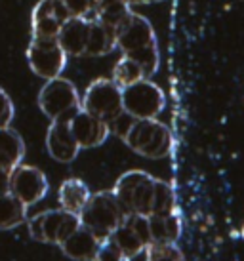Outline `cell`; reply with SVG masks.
<instances>
[{
  "label": "cell",
  "instance_id": "1",
  "mask_svg": "<svg viewBox=\"0 0 244 261\" xmlns=\"http://www.w3.org/2000/svg\"><path fill=\"white\" fill-rule=\"evenodd\" d=\"M116 48L122 51V56L134 59L141 67L145 79H149L158 71L160 65V54L155 29L143 15L132 14L115 29Z\"/></svg>",
  "mask_w": 244,
  "mask_h": 261
},
{
  "label": "cell",
  "instance_id": "2",
  "mask_svg": "<svg viewBox=\"0 0 244 261\" xmlns=\"http://www.w3.org/2000/svg\"><path fill=\"white\" fill-rule=\"evenodd\" d=\"M158 179L141 170H130L116 179L111 189L118 204L126 214H137L149 218L155 212V196H157Z\"/></svg>",
  "mask_w": 244,
  "mask_h": 261
},
{
  "label": "cell",
  "instance_id": "3",
  "mask_svg": "<svg viewBox=\"0 0 244 261\" xmlns=\"http://www.w3.org/2000/svg\"><path fill=\"white\" fill-rule=\"evenodd\" d=\"M122 141L145 159H166L172 151V132L157 118H134Z\"/></svg>",
  "mask_w": 244,
  "mask_h": 261
},
{
  "label": "cell",
  "instance_id": "4",
  "mask_svg": "<svg viewBox=\"0 0 244 261\" xmlns=\"http://www.w3.org/2000/svg\"><path fill=\"white\" fill-rule=\"evenodd\" d=\"M126 218V212L122 210L113 191H97L92 193L88 198L86 206L80 210L79 219L80 225L86 227L97 237V239H107L111 232L122 223Z\"/></svg>",
  "mask_w": 244,
  "mask_h": 261
},
{
  "label": "cell",
  "instance_id": "5",
  "mask_svg": "<svg viewBox=\"0 0 244 261\" xmlns=\"http://www.w3.org/2000/svg\"><path fill=\"white\" fill-rule=\"evenodd\" d=\"M38 107L44 115L54 120H69L80 109V94L71 80L63 76L46 80L38 92Z\"/></svg>",
  "mask_w": 244,
  "mask_h": 261
},
{
  "label": "cell",
  "instance_id": "6",
  "mask_svg": "<svg viewBox=\"0 0 244 261\" xmlns=\"http://www.w3.org/2000/svg\"><path fill=\"white\" fill-rule=\"evenodd\" d=\"M122 90V111L132 118H157L166 105V95L149 79H141Z\"/></svg>",
  "mask_w": 244,
  "mask_h": 261
},
{
  "label": "cell",
  "instance_id": "7",
  "mask_svg": "<svg viewBox=\"0 0 244 261\" xmlns=\"http://www.w3.org/2000/svg\"><path fill=\"white\" fill-rule=\"evenodd\" d=\"M27 227L33 240L59 246L75 229H79L80 219L77 214L58 208V210H46L33 216L27 221Z\"/></svg>",
  "mask_w": 244,
  "mask_h": 261
},
{
  "label": "cell",
  "instance_id": "8",
  "mask_svg": "<svg viewBox=\"0 0 244 261\" xmlns=\"http://www.w3.org/2000/svg\"><path fill=\"white\" fill-rule=\"evenodd\" d=\"M25 56L31 71L44 80L61 76L67 65V54L59 46L58 38L31 37Z\"/></svg>",
  "mask_w": 244,
  "mask_h": 261
},
{
  "label": "cell",
  "instance_id": "9",
  "mask_svg": "<svg viewBox=\"0 0 244 261\" xmlns=\"http://www.w3.org/2000/svg\"><path fill=\"white\" fill-rule=\"evenodd\" d=\"M80 109L109 124L122 113V90L111 79L93 80L80 97Z\"/></svg>",
  "mask_w": 244,
  "mask_h": 261
},
{
  "label": "cell",
  "instance_id": "10",
  "mask_svg": "<svg viewBox=\"0 0 244 261\" xmlns=\"http://www.w3.org/2000/svg\"><path fill=\"white\" fill-rule=\"evenodd\" d=\"M50 191L48 177L42 170L29 164H17L10 172V193L19 198L27 208L40 202Z\"/></svg>",
  "mask_w": 244,
  "mask_h": 261
},
{
  "label": "cell",
  "instance_id": "11",
  "mask_svg": "<svg viewBox=\"0 0 244 261\" xmlns=\"http://www.w3.org/2000/svg\"><path fill=\"white\" fill-rule=\"evenodd\" d=\"M107 239L113 240L122 254L132 259L137 254H141L147 248V244H151L149 218L137 216V214H126L122 223L109 234Z\"/></svg>",
  "mask_w": 244,
  "mask_h": 261
},
{
  "label": "cell",
  "instance_id": "12",
  "mask_svg": "<svg viewBox=\"0 0 244 261\" xmlns=\"http://www.w3.org/2000/svg\"><path fill=\"white\" fill-rule=\"evenodd\" d=\"M69 14L61 0H40L31 12V37L56 38Z\"/></svg>",
  "mask_w": 244,
  "mask_h": 261
},
{
  "label": "cell",
  "instance_id": "13",
  "mask_svg": "<svg viewBox=\"0 0 244 261\" xmlns=\"http://www.w3.org/2000/svg\"><path fill=\"white\" fill-rule=\"evenodd\" d=\"M69 128L80 149H93V147L103 145L111 136L109 124L86 113L84 109H79L69 118Z\"/></svg>",
  "mask_w": 244,
  "mask_h": 261
},
{
  "label": "cell",
  "instance_id": "14",
  "mask_svg": "<svg viewBox=\"0 0 244 261\" xmlns=\"http://www.w3.org/2000/svg\"><path fill=\"white\" fill-rule=\"evenodd\" d=\"M46 149L54 160L69 164L79 156L80 147L72 138L69 120H54L46 132Z\"/></svg>",
  "mask_w": 244,
  "mask_h": 261
},
{
  "label": "cell",
  "instance_id": "15",
  "mask_svg": "<svg viewBox=\"0 0 244 261\" xmlns=\"http://www.w3.org/2000/svg\"><path fill=\"white\" fill-rule=\"evenodd\" d=\"M88 27L90 19L84 17H69L61 25L58 33V42L67 54V58H82L86 51V40H88Z\"/></svg>",
  "mask_w": 244,
  "mask_h": 261
},
{
  "label": "cell",
  "instance_id": "16",
  "mask_svg": "<svg viewBox=\"0 0 244 261\" xmlns=\"http://www.w3.org/2000/svg\"><path fill=\"white\" fill-rule=\"evenodd\" d=\"M100 244H101V239H97L90 229L80 225L79 229H75L59 244V248L72 261H93L97 250H100Z\"/></svg>",
  "mask_w": 244,
  "mask_h": 261
},
{
  "label": "cell",
  "instance_id": "17",
  "mask_svg": "<svg viewBox=\"0 0 244 261\" xmlns=\"http://www.w3.org/2000/svg\"><path fill=\"white\" fill-rule=\"evenodd\" d=\"M116 48V37L115 29L109 27L105 23L90 19V27H88V40H86V51L84 56L90 58H100V56H107Z\"/></svg>",
  "mask_w": 244,
  "mask_h": 261
},
{
  "label": "cell",
  "instance_id": "18",
  "mask_svg": "<svg viewBox=\"0 0 244 261\" xmlns=\"http://www.w3.org/2000/svg\"><path fill=\"white\" fill-rule=\"evenodd\" d=\"M25 156V141L10 126L0 128V168L12 172Z\"/></svg>",
  "mask_w": 244,
  "mask_h": 261
},
{
  "label": "cell",
  "instance_id": "19",
  "mask_svg": "<svg viewBox=\"0 0 244 261\" xmlns=\"http://www.w3.org/2000/svg\"><path fill=\"white\" fill-rule=\"evenodd\" d=\"M90 195H92V191H90V187L82 179H79V177H69L59 187L58 200H59V206L63 210L79 216L80 210L86 206Z\"/></svg>",
  "mask_w": 244,
  "mask_h": 261
},
{
  "label": "cell",
  "instance_id": "20",
  "mask_svg": "<svg viewBox=\"0 0 244 261\" xmlns=\"http://www.w3.org/2000/svg\"><path fill=\"white\" fill-rule=\"evenodd\" d=\"M183 223L180 212L176 210L166 216H149V234L151 242H170L176 244L181 237Z\"/></svg>",
  "mask_w": 244,
  "mask_h": 261
},
{
  "label": "cell",
  "instance_id": "21",
  "mask_svg": "<svg viewBox=\"0 0 244 261\" xmlns=\"http://www.w3.org/2000/svg\"><path fill=\"white\" fill-rule=\"evenodd\" d=\"M130 14H132V6L126 0H95L90 19L101 21L116 29Z\"/></svg>",
  "mask_w": 244,
  "mask_h": 261
},
{
  "label": "cell",
  "instance_id": "22",
  "mask_svg": "<svg viewBox=\"0 0 244 261\" xmlns=\"http://www.w3.org/2000/svg\"><path fill=\"white\" fill-rule=\"evenodd\" d=\"M27 221V206L12 193L0 196V231L15 229Z\"/></svg>",
  "mask_w": 244,
  "mask_h": 261
},
{
  "label": "cell",
  "instance_id": "23",
  "mask_svg": "<svg viewBox=\"0 0 244 261\" xmlns=\"http://www.w3.org/2000/svg\"><path fill=\"white\" fill-rule=\"evenodd\" d=\"M141 79H145L141 67L137 65L134 59L122 56V58L116 61L115 69H113V79L111 80H113L118 88H126Z\"/></svg>",
  "mask_w": 244,
  "mask_h": 261
},
{
  "label": "cell",
  "instance_id": "24",
  "mask_svg": "<svg viewBox=\"0 0 244 261\" xmlns=\"http://www.w3.org/2000/svg\"><path fill=\"white\" fill-rule=\"evenodd\" d=\"M143 252L145 261H185V255L178 248V244L170 242H151Z\"/></svg>",
  "mask_w": 244,
  "mask_h": 261
},
{
  "label": "cell",
  "instance_id": "25",
  "mask_svg": "<svg viewBox=\"0 0 244 261\" xmlns=\"http://www.w3.org/2000/svg\"><path fill=\"white\" fill-rule=\"evenodd\" d=\"M93 261H130V257H126V255L122 254L120 250H118V246L111 239H103Z\"/></svg>",
  "mask_w": 244,
  "mask_h": 261
},
{
  "label": "cell",
  "instance_id": "26",
  "mask_svg": "<svg viewBox=\"0 0 244 261\" xmlns=\"http://www.w3.org/2000/svg\"><path fill=\"white\" fill-rule=\"evenodd\" d=\"M93 2L95 0H61L69 17H84V19L92 17Z\"/></svg>",
  "mask_w": 244,
  "mask_h": 261
},
{
  "label": "cell",
  "instance_id": "27",
  "mask_svg": "<svg viewBox=\"0 0 244 261\" xmlns=\"http://www.w3.org/2000/svg\"><path fill=\"white\" fill-rule=\"evenodd\" d=\"M14 115H15L14 103L10 99V95L0 88V128L10 126V122L14 120Z\"/></svg>",
  "mask_w": 244,
  "mask_h": 261
},
{
  "label": "cell",
  "instance_id": "28",
  "mask_svg": "<svg viewBox=\"0 0 244 261\" xmlns=\"http://www.w3.org/2000/svg\"><path fill=\"white\" fill-rule=\"evenodd\" d=\"M10 193V172L0 168V196Z\"/></svg>",
  "mask_w": 244,
  "mask_h": 261
},
{
  "label": "cell",
  "instance_id": "29",
  "mask_svg": "<svg viewBox=\"0 0 244 261\" xmlns=\"http://www.w3.org/2000/svg\"><path fill=\"white\" fill-rule=\"evenodd\" d=\"M130 6H141V4H155V2H160V0H126Z\"/></svg>",
  "mask_w": 244,
  "mask_h": 261
},
{
  "label": "cell",
  "instance_id": "30",
  "mask_svg": "<svg viewBox=\"0 0 244 261\" xmlns=\"http://www.w3.org/2000/svg\"><path fill=\"white\" fill-rule=\"evenodd\" d=\"M242 239H244V227H242Z\"/></svg>",
  "mask_w": 244,
  "mask_h": 261
}]
</instances>
